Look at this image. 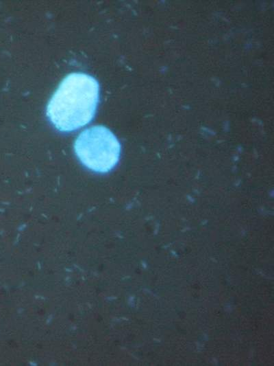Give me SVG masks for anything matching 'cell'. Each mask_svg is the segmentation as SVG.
Instances as JSON below:
<instances>
[{"label": "cell", "instance_id": "6da1fadb", "mask_svg": "<svg viewBox=\"0 0 274 366\" xmlns=\"http://www.w3.org/2000/svg\"><path fill=\"white\" fill-rule=\"evenodd\" d=\"M99 100V85L82 73L68 75L51 97L47 115L55 127L64 132L77 130L94 117Z\"/></svg>", "mask_w": 274, "mask_h": 366}, {"label": "cell", "instance_id": "7a4b0ae2", "mask_svg": "<svg viewBox=\"0 0 274 366\" xmlns=\"http://www.w3.org/2000/svg\"><path fill=\"white\" fill-rule=\"evenodd\" d=\"M74 148L81 162L97 172L110 171L117 164L121 154L117 138L103 126H94L82 131Z\"/></svg>", "mask_w": 274, "mask_h": 366}]
</instances>
